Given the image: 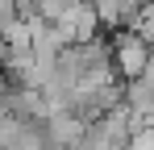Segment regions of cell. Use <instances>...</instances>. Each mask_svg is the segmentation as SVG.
I'll return each mask as SVG.
<instances>
[{
  "label": "cell",
  "mask_w": 154,
  "mask_h": 150,
  "mask_svg": "<svg viewBox=\"0 0 154 150\" xmlns=\"http://www.w3.org/2000/svg\"><path fill=\"white\" fill-rule=\"evenodd\" d=\"M67 4H71V0H33V8H38L42 21H58V17L67 13Z\"/></svg>",
  "instance_id": "cell-5"
},
{
  "label": "cell",
  "mask_w": 154,
  "mask_h": 150,
  "mask_svg": "<svg viewBox=\"0 0 154 150\" xmlns=\"http://www.w3.org/2000/svg\"><path fill=\"white\" fill-rule=\"evenodd\" d=\"M108 46H112V71L117 79H142V71L150 67L154 58V46L137 33V29H112L108 33Z\"/></svg>",
  "instance_id": "cell-1"
},
{
  "label": "cell",
  "mask_w": 154,
  "mask_h": 150,
  "mask_svg": "<svg viewBox=\"0 0 154 150\" xmlns=\"http://www.w3.org/2000/svg\"><path fill=\"white\" fill-rule=\"evenodd\" d=\"M92 8H96V17H100L104 33H112V29L121 25V0H92Z\"/></svg>",
  "instance_id": "cell-4"
},
{
  "label": "cell",
  "mask_w": 154,
  "mask_h": 150,
  "mask_svg": "<svg viewBox=\"0 0 154 150\" xmlns=\"http://www.w3.org/2000/svg\"><path fill=\"white\" fill-rule=\"evenodd\" d=\"M83 129H88V121H83L79 113H71V108L50 113V117L42 121V133H46L50 150H67V146H75L79 138H83Z\"/></svg>",
  "instance_id": "cell-3"
},
{
  "label": "cell",
  "mask_w": 154,
  "mask_h": 150,
  "mask_svg": "<svg viewBox=\"0 0 154 150\" xmlns=\"http://www.w3.org/2000/svg\"><path fill=\"white\" fill-rule=\"evenodd\" d=\"M58 29H63V38L75 46V42H92L96 33H104L100 29V17H96V8H92V0H71L67 4V13L58 17Z\"/></svg>",
  "instance_id": "cell-2"
}]
</instances>
